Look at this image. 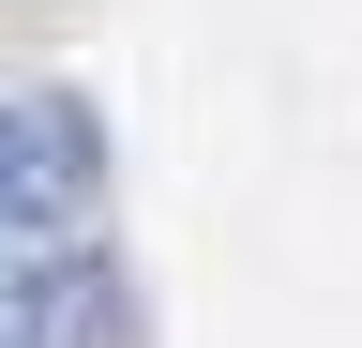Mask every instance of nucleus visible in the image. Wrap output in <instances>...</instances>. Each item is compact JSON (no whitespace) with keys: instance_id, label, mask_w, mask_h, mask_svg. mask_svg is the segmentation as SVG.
<instances>
[{"instance_id":"f257e3e1","label":"nucleus","mask_w":362,"mask_h":348,"mask_svg":"<svg viewBox=\"0 0 362 348\" xmlns=\"http://www.w3.org/2000/svg\"><path fill=\"white\" fill-rule=\"evenodd\" d=\"M106 197V121L90 91H0V257H61Z\"/></svg>"},{"instance_id":"f03ea898","label":"nucleus","mask_w":362,"mask_h":348,"mask_svg":"<svg viewBox=\"0 0 362 348\" xmlns=\"http://www.w3.org/2000/svg\"><path fill=\"white\" fill-rule=\"evenodd\" d=\"M0 318L16 348H136V288L90 242H61V257H0Z\"/></svg>"},{"instance_id":"7ed1b4c3","label":"nucleus","mask_w":362,"mask_h":348,"mask_svg":"<svg viewBox=\"0 0 362 348\" xmlns=\"http://www.w3.org/2000/svg\"><path fill=\"white\" fill-rule=\"evenodd\" d=\"M0 348H16V318H0Z\"/></svg>"}]
</instances>
